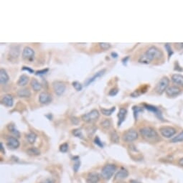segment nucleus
Segmentation results:
<instances>
[{"label": "nucleus", "mask_w": 183, "mask_h": 183, "mask_svg": "<svg viewBox=\"0 0 183 183\" xmlns=\"http://www.w3.org/2000/svg\"><path fill=\"white\" fill-rule=\"evenodd\" d=\"M101 125L102 127L104 128V129H109V128L111 127V121H110V120H109V119H105V120H103V121L101 122Z\"/></svg>", "instance_id": "obj_30"}, {"label": "nucleus", "mask_w": 183, "mask_h": 183, "mask_svg": "<svg viewBox=\"0 0 183 183\" xmlns=\"http://www.w3.org/2000/svg\"><path fill=\"white\" fill-rule=\"evenodd\" d=\"M105 72H106V70L103 69V70H99V71L94 74L93 77L88 78V79L86 80V86H89L90 84L91 83H93V82L95 81L96 80H97V78L101 77V76H103L104 75V73H105Z\"/></svg>", "instance_id": "obj_14"}, {"label": "nucleus", "mask_w": 183, "mask_h": 183, "mask_svg": "<svg viewBox=\"0 0 183 183\" xmlns=\"http://www.w3.org/2000/svg\"><path fill=\"white\" fill-rule=\"evenodd\" d=\"M117 170V167L114 164H106L101 170V175L105 180H110Z\"/></svg>", "instance_id": "obj_3"}, {"label": "nucleus", "mask_w": 183, "mask_h": 183, "mask_svg": "<svg viewBox=\"0 0 183 183\" xmlns=\"http://www.w3.org/2000/svg\"><path fill=\"white\" fill-rule=\"evenodd\" d=\"M0 150H1V151L4 154H5V149H4V147H3L2 142L0 143Z\"/></svg>", "instance_id": "obj_43"}, {"label": "nucleus", "mask_w": 183, "mask_h": 183, "mask_svg": "<svg viewBox=\"0 0 183 183\" xmlns=\"http://www.w3.org/2000/svg\"><path fill=\"white\" fill-rule=\"evenodd\" d=\"M48 68H45V69H42V70H37V71L35 73V75L36 76H43V75H45L48 72Z\"/></svg>", "instance_id": "obj_35"}, {"label": "nucleus", "mask_w": 183, "mask_h": 183, "mask_svg": "<svg viewBox=\"0 0 183 183\" xmlns=\"http://www.w3.org/2000/svg\"><path fill=\"white\" fill-rule=\"evenodd\" d=\"M170 84V79L167 77H163L157 83L156 87H155V91L157 93L162 95L164 91H166L167 88L169 87Z\"/></svg>", "instance_id": "obj_5"}, {"label": "nucleus", "mask_w": 183, "mask_h": 183, "mask_svg": "<svg viewBox=\"0 0 183 183\" xmlns=\"http://www.w3.org/2000/svg\"><path fill=\"white\" fill-rule=\"evenodd\" d=\"M26 138H27V141H28L29 143L34 144L35 142V141H36V139H37V135L35 134V133L31 132V133H29L28 134L26 135Z\"/></svg>", "instance_id": "obj_27"}, {"label": "nucleus", "mask_w": 183, "mask_h": 183, "mask_svg": "<svg viewBox=\"0 0 183 183\" xmlns=\"http://www.w3.org/2000/svg\"><path fill=\"white\" fill-rule=\"evenodd\" d=\"M183 141V131L182 132H180L178 135H177L176 137H175L174 138L171 139V142L172 143H177L180 142V141Z\"/></svg>", "instance_id": "obj_29"}, {"label": "nucleus", "mask_w": 183, "mask_h": 183, "mask_svg": "<svg viewBox=\"0 0 183 183\" xmlns=\"http://www.w3.org/2000/svg\"><path fill=\"white\" fill-rule=\"evenodd\" d=\"M73 134L75 137H78V138H80V139L83 138L82 131L79 129H74V130H73Z\"/></svg>", "instance_id": "obj_32"}, {"label": "nucleus", "mask_w": 183, "mask_h": 183, "mask_svg": "<svg viewBox=\"0 0 183 183\" xmlns=\"http://www.w3.org/2000/svg\"><path fill=\"white\" fill-rule=\"evenodd\" d=\"M118 183H126V182H119Z\"/></svg>", "instance_id": "obj_47"}, {"label": "nucleus", "mask_w": 183, "mask_h": 183, "mask_svg": "<svg viewBox=\"0 0 183 183\" xmlns=\"http://www.w3.org/2000/svg\"><path fill=\"white\" fill-rule=\"evenodd\" d=\"M133 111H134V117L135 119H137V114L139 111H142L143 109H141V108L138 107V106H134L133 107Z\"/></svg>", "instance_id": "obj_36"}, {"label": "nucleus", "mask_w": 183, "mask_h": 183, "mask_svg": "<svg viewBox=\"0 0 183 183\" xmlns=\"http://www.w3.org/2000/svg\"><path fill=\"white\" fill-rule=\"evenodd\" d=\"M68 150V143H64L63 144H61L60 146V151L61 152L66 153Z\"/></svg>", "instance_id": "obj_34"}, {"label": "nucleus", "mask_w": 183, "mask_h": 183, "mask_svg": "<svg viewBox=\"0 0 183 183\" xmlns=\"http://www.w3.org/2000/svg\"><path fill=\"white\" fill-rule=\"evenodd\" d=\"M39 101L42 104H48L52 101V96L48 92H42L39 96Z\"/></svg>", "instance_id": "obj_12"}, {"label": "nucleus", "mask_w": 183, "mask_h": 183, "mask_svg": "<svg viewBox=\"0 0 183 183\" xmlns=\"http://www.w3.org/2000/svg\"><path fill=\"white\" fill-rule=\"evenodd\" d=\"M40 183H56V180L52 178H48L41 181Z\"/></svg>", "instance_id": "obj_39"}, {"label": "nucleus", "mask_w": 183, "mask_h": 183, "mask_svg": "<svg viewBox=\"0 0 183 183\" xmlns=\"http://www.w3.org/2000/svg\"><path fill=\"white\" fill-rule=\"evenodd\" d=\"M7 145L9 148L12 149H16L19 147V141L15 137H9L7 139Z\"/></svg>", "instance_id": "obj_11"}, {"label": "nucleus", "mask_w": 183, "mask_h": 183, "mask_svg": "<svg viewBox=\"0 0 183 183\" xmlns=\"http://www.w3.org/2000/svg\"><path fill=\"white\" fill-rule=\"evenodd\" d=\"M9 77L7 71L3 68L0 70V83L1 84H5L9 81Z\"/></svg>", "instance_id": "obj_18"}, {"label": "nucleus", "mask_w": 183, "mask_h": 183, "mask_svg": "<svg viewBox=\"0 0 183 183\" xmlns=\"http://www.w3.org/2000/svg\"><path fill=\"white\" fill-rule=\"evenodd\" d=\"M31 86H32V88L35 91H39L42 88V85L40 84V83L37 79H35V78H33L31 80Z\"/></svg>", "instance_id": "obj_23"}, {"label": "nucleus", "mask_w": 183, "mask_h": 183, "mask_svg": "<svg viewBox=\"0 0 183 183\" xmlns=\"http://www.w3.org/2000/svg\"><path fill=\"white\" fill-rule=\"evenodd\" d=\"M29 81V77L26 75H22L19 77L18 81H17V85L19 86H25L27 84Z\"/></svg>", "instance_id": "obj_22"}, {"label": "nucleus", "mask_w": 183, "mask_h": 183, "mask_svg": "<svg viewBox=\"0 0 183 183\" xmlns=\"http://www.w3.org/2000/svg\"><path fill=\"white\" fill-rule=\"evenodd\" d=\"M27 153L30 156H38L40 154V151L36 147H30L27 150Z\"/></svg>", "instance_id": "obj_25"}, {"label": "nucleus", "mask_w": 183, "mask_h": 183, "mask_svg": "<svg viewBox=\"0 0 183 183\" xmlns=\"http://www.w3.org/2000/svg\"><path fill=\"white\" fill-rule=\"evenodd\" d=\"M129 56H127L126 58H124L123 59H122L121 61H122V63H123V64L125 65V66H126V65H127V60H129Z\"/></svg>", "instance_id": "obj_42"}, {"label": "nucleus", "mask_w": 183, "mask_h": 183, "mask_svg": "<svg viewBox=\"0 0 183 183\" xmlns=\"http://www.w3.org/2000/svg\"><path fill=\"white\" fill-rule=\"evenodd\" d=\"M118 93H119V89L117 88H114L110 90L109 95L111 96H115L116 95H117Z\"/></svg>", "instance_id": "obj_38"}, {"label": "nucleus", "mask_w": 183, "mask_h": 183, "mask_svg": "<svg viewBox=\"0 0 183 183\" xmlns=\"http://www.w3.org/2000/svg\"><path fill=\"white\" fill-rule=\"evenodd\" d=\"M159 132L163 137L165 138H171L176 134L177 131L175 128L172 127H168V126H165V127H162L159 129Z\"/></svg>", "instance_id": "obj_8"}, {"label": "nucleus", "mask_w": 183, "mask_h": 183, "mask_svg": "<svg viewBox=\"0 0 183 183\" xmlns=\"http://www.w3.org/2000/svg\"><path fill=\"white\" fill-rule=\"evenodd\" d=\"M172 80L177 85L183 86V76L180 74H174L172 76Z\"/></svg>", "instance_id": "obj_20"}, {"label": "nucleus", "mask_w": 183, "mask_h": 183, "mask_svg": "<svg viewBox=\"0 0 183 183\" xmlns=\"http://www.w3.org/2000/svg\"><path fill=\"white\" fill-rule=\"evenodd\" d=\"M100 181V175L96 172H91L88 174L86 178L87 183H98Z\"/></svg>", "instance_id": "obj_15"}, {"label": "nucleus", "mask_w": 183, "mask_h": 183, "mask_svg": "<svg viewBox=\"0 0 183 183\" xmlns=\"http://www.w3.org/2000/svg\"><path fill=\"white\" fill-rule=\"evenodd\" d=\"M7 129H8L9 132H11L13 135H15V137H18V138L20 137V133H19V131L17 130V129L14 124H9L7 126Z\"/></svg>", "instance_id": "obj_24"}, {"label": "nucleus", "mask_w": 183, "mask_h": 183, "mask_svg": "<svg viewBox=\"0 0 183 183\" xmlns=\"http://www.w3.org/2000/svg\"><path fill=\"white\" fill-rule=\"evenodd\" d=\"M94 142H95V144L97 146H98L99 147H101V148H103V143H102V141H101V139H99V137H96L95 139H94Z\"/></svg>", "instance_id": "obj_37"}, {"label": "nucleus", "mask_w": 183, "mask_h": 183, "mask_svg": "<svg viewBox=\"0 0 183 183\" xmlns=\"http://www.w3.org/2000/svg\"><path fill=\"white\" fill-rule=\"evenodd\" d=\"M127 115V109H125V108H121L119 109V112L118 114V119H119V121H118V127H120L122 124L124 120L126 119V117Z\"/></svg>", "instance_id": "obj_13"}, {"label": "nucleus", "mask_w": 183, "mask_h": 183, "mask_svg": "<svg viewBox=\"0 0 183 183\" xmlns=\"http://www.w3.org/2000/svg\"><path fill=\"white\" fill-rule=\"evenodd\" d=\"M163 56L162 51L157 47H150L139 58V63L141 64H149L153 60L161 58Z\"/></svg>", "instance_id": "obj_1"}, {"label": "nucleus", "mask_w": 183, "mask_h": 183, "mask_svg": "<svg viewBox=\"0 0 183 183\" xmlns=\"http://www.w3.org/2000/svg\"><path fill=\"white\" fill-rule=\"evenodd\" d=\"M130 183H141V182H138V181H136V180H131Z\"/></svg>", "instance_id": "obj_46"}, {"label": "nucleus", "mask_w": 183, "mask_h": 183, "mask_svg": "<svg viewBox=\"0 0 183 183\" xmlns=\"http://www.w3.org/2000/svg\"><path fill=\"white\" fill-rule=\"evenodd\" d=\"M22 58L25 60L32 61L35 58V51L30 47H25L22 50Z\"/></svg>", "instance_id": "obj_9"}, {"label": "nucleus", "mask_w": 183, "mask_h": 183, "mask_svg": "<svg viewBox=\"0 0 183 183\" xmlns=\"http://www.w3.org/2000/svg\"><path fill=\"white\" fill-rule=\"evenodd\" d=\"M98 45H99L100 48L103 50H107L111 48V44L108 42H99Z\"/></svg>", "instance_id": "obj_31"}, {"label": "nucleus", "mask_w": 183, "mask_h": 183, "mask_svg": "<svg viewBox=\"0 0 183 183\" xmlns=\"http://www.w3.org/2000/svg\"><path fill=\"white\" fill-rule=\"evenodd\" d=\"M139 134L134 129H129L123 134V140L127 142H132L138 139Z\"/></svg>", "instance_id": "obj_7"}, {"label": "nucleus", "mask_w": 183, "mask_h": 183, "mask_svg": "<svg viewBox=\"0 0 183 183\" xmlns=\"http://www.w3.org/2000/svg\"><path fill=\"white\" fill-rule=\"evenodd\" d=\"M17 96L19 98H29L31 96V92L28 88H22L17 91Z\"/></svg>", "instance_id": "obj_21"}, {"label": "nucleus", "mask_w": 183, "mask_h": 183, "mask_svg": "<svg viewBox=\"0 0 183 183\" xmlns=\"http://www.w3.org/2000/svg\"><path fill=\"white\" fill-rule=\"evenodd\" d=\"M129 176V172L126 170L125 168H122L116 174V179L117 180H123V179L127 178Z\"/></svg>", "instance_id": "obj_19"}, {"label": "nucleus", "mask_w": 183, "mask_h": 183, "mask_svg": "<svg viewBox=\"0 0 183 183\" xmlns=\"http://www.w3.org/2000/svg\"><path fill=\"white\" fill-rule=\"evenodd\" d=\"M100 117L99 111L96 109L91 110L87 114H83L81 116V119L86 123H93L97 121Z\"/></svg>", "instance_id": "obj_4"}, {"label": "nucleus", "mask_w": 183, "mask_h": 183, "mask_svg": "<svg viewBox=\"0 0 183 183\" xmlns=\"http://www.w3.org/2000/svg\"><path fill=\"white\" fill-rule=\"evenodd\" d=\"M2 103L7 107H12L14 103L13 97L10 94H7V95L4 96L2 99Z\"/></svg>", "instance_id": "obj_16"}, {"label": "nucleus", "mask_w": 183, "mask_h": 183, "mask_svg": "<svg viewBox=\"0 0 183 183\" xmlns=\"http://www.w3.org/2000/svg\"><path fill=\"white\" fill-rule=\"evenodd\" d=\"M116 111V107H112L110 109H103V108H101V111L103 115L106 116V117H109V116H111L112 114L114 113V111Z\"/></svg>", "instance_id": "obj_26"}, {"label": "nucleus", "mask_w": 183, "mask_h": 183, "mask_svg": "<svg viewBox=\"0 0 183 183\" xmlns=\"http://www.w3.org/2000/svg\"><path fill=\"white\" fill-rule=\"evenodd\" d=\"M110 138H111V140L112 142L119 143V136L118 135V134L117 133V131H111V134H110Z\"/></svg>", "instance_id": "obj_28"}, {"label": "nucleus", "mask_w": 183, "mask_h": 183, "mask_svg": "<svg viewBox=\"0 0 183 183\" xmlns=\"http://www.w3.org/2000/svg\"><path fill=\"white\" fill-rule=\"evenodd\" d=\"M72 85H73V88H75V89H76V90H78V91H80V90H81L82 88H83V86L79 82H78V81L73 82Z\"/></svg>", "instance_id": "obj_33"}, {"label": "nucleus", "mask_w": 183, "mask_h": 183, "mask_svg": "<svg viewBox=\"0 0 183 183\" xmlns=\"http://www.w3.org/2000/svg\"><path fill=\"white\" fill-rule=\"evenodd\" d=\"M178 163H179V164L180 165V166L183 167V157H182V158H181V159H180V160H179Z\"/></svg>", "instance_id": "obj_45"}, {"label": "nucleus", "mask_w": 183, "mask_h": 183, "mask_svg": "<svg viewBox=\"0 0 183 183\" xmlns=\"http://www.w3.org/2000/svg\"><path fill=\"white\" fill-rule=\"evenodd\" d=\"M165 93H166L167 96H170V97H175V96H178V95H180L181 93V89L178 86H169V87L167 88Z\"/></svg>", "instance_id": "obj_10"}, {"label": "nucleus", "mask_w": 183, "mask_h": 183, "mask_svg": "<svg viewBox=\"0 0 183 183\" xmlns=\"http://www.w3.org/2000/svg\"><path fill=\"white\" fill-rule=\"evenodd\" d=\"M80 163L79 162H77L75 163V164L73 165V170L75 171L76 172H77L78 170H79L80 168Z\"/></svg>", "instance_id": "obj_41"}, {"label": "nucleus", "mask_w": 183, "mask_h": 183, "mask_svg": "<svg viewBox=\"0 0 183 183\" xmlns=\"http://www.w3.org/2000/svg\"><path fill=\"white\" fill-rule=\"evenodd\" d=\"M144 108H146L147 110L153 112V113H154L155 115H156L157 117L159 118V119H162V113H161V111H159V109H157V107H155V106H154L149 105V104H146V103L144 104Z\"/></svg>", "instance_id": "obj_17"}, {"label": "nucleus", "mask_w": 183, "mask_h": 183, "mask_svg": "<svg viewBox=\"0 0 183 183\" xmlns=\"http://www.w3.org/2000/svg\"><path fill=\"white\" fill-rule=\"evenodd\" d=\"M22 70H25V71L29 72V73H35L34 70H32V68H29V67H27V66L22 67Z\"/></svg>", "instance_id": "obj_40"}, {"label": "nucleus", "mask_w": 183, "mask_h": 183, "mask_svg": "<svg viewBox=\"0 0 183 183\" xmlns=\"http://www.w3.org/2000/svg\"><path fill=\"white\" fill-rule=\"evenodd\" d=\"M53 88L55 93L57 96H60L64 93L65 90L66 89V86L63 82L56 80V81L53 83Z\"/></svg>", "instance_id": "obj_6"}, {"label": "nucleus", "mask_w": 183, "mask_h": 183, "mask_svg": "<svg viewBox=\"0 0 183 183\" xmlns=\"http://www.w3.org/2000/svg\"><path fill=\"white\" fill-rule=\"evenodd\" d=\"M111 56L112 58H117L118 57V54L117 53L114 52V53H111Z\"/></svg>", "instance_id": "obj_44"}, {"label": "nucleus", "mask_w": 183, "mask_h": 183, "mask_svg": "<svg viewBox=\"0 0 183 183\" xmlns=\"http://www.w3.org/2000/svg\"><path fill=\"white\" fill-rule=\"evenodd\" d=\"M140 134L145 140L150 142H157L159 140L158 133L154 128L150 127H144L141 128L139 130Z\"/></svg>", "instance_id": "obj_2"}]
</instances>
